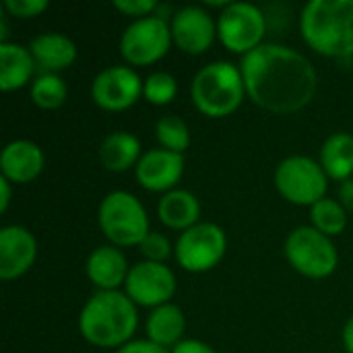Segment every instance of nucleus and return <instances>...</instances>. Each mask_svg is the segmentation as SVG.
I'll return each mask as SVG.
<instances>
[{"label": "nucleus", "mask_w": 353, "mask_h": 353, "mask_svg": "<svg viewBox=\"0 0 353 353\" xmlns=\"http://www.w3.org/2000/svg\"><path fill=\"white\" fill-rule=\"evenodd\" d=\"M141 246V252L151 261V263H161L163 259L170 256V242L165 236L157 234V232H149L145 236V240L139 244Z\"/></svg>", "instance_id": "28"}, {"label": "nucleus", "mask_w": 353, "mask_h": 353, "mask_svg": "<svg viewBox=\"0 0 353 353\" xmlns=\"http://www.w3.org/2000/svg\"><path fill=\"white\" fill-rule=\"evenodd\" d=\"M141 153L139 141L128 132H114L105 137L99 147V159L110 172H124L128 170Z\"/></svg>", "instance_id": "23"}, {"label": "nucleus", "mask_w": 353, "mask_h": 353, "mask_svg": "<svg viewBox=\"0 0 353 353\" xmlns=\"http://www.w3.org/2000/svg\"><path fill=\"white\" fill-rule=\"evenodd\" d=\"M35 238L19 225H8L0 232V277L14 279L23 275L35 261Z\"/></svg>", "instance_id": "14"}, {"label": "nucleus", "mask_w": 353, "mask_h": 353, "mask_svg": "<svg viewBox=\"0 0 353 353\" xmlns=\"http://www.w3.org/2000/svg\"><path fill=\"white\" fill-rule=\"evenodd\" d=\"M172 353H215L207 343L203 341H194V339H188V341H180L174 352Z\"/></svg>", "instance_id": "32"}, {"label": "nucleus", "mask_w": 353, "mask_h": 353, "mask_svg": "<svg viewBox=\"0 0 353 353\" xmlns=\"http://www.w3.org/2000/svg\"><path fill=\"white\" fill-rule=\"evenodd\" d=\"M174 41L188 54L205 52L215 37V23L211 14L199 6H186L176 12L172 21Z\"/></svg>", "instance_id": "13"}, {"label": "nucleus", "mask_w": 353, "mask_h": 353, "mask_svg": "<svg viewBox=\"0 0 353 353\" xmlns=\"http://www.w3.org/2000/svg\"><path fill=\"white\" fill-rule=\"evenodd\" d=\"M2 176L12 182H29L43 168V155L31 141H12L4 147L0 157Z\"/></svg>", "instance_id": "16"}, {"label": "nucleus", "mask_w": 353, "mask_h": 353, "mask_svg": "<svg viewBox=\"0 0 353 353\" xmlns=\"http://www.w3.org/2000/svg\"><path fill=\"white\" fill-rule=\"evenodd\" d=\"M31 97L39 108H46V110L58 108L66 99V85L58 74L48 72L33 83Z\"/></svg>", "instance_id": "26"}, {"label": "nucleus", "mask_w": 353, "mask_h": 353, "mask_svg": "<svg viewBox=\"0 0 353 353\" xmlns=\"http://www.w3.org/2000/svg\"><path fill=\"white\" fill-rule=\"evenodd\" d=\"M184 170V157L168 149H155L143 155L137 165L139 182L149 190H168L172 188Z\"/></svg>", "instance_id": "15"}, {"label": "nucleus", "mask_w": 353, "mask_h": 353, "mask_svg": "<svg viewBox=\"0 0 353 353\" xmlns=\"http://www.w3.org/2000/svg\"><path fill=\"white\" fill-rule=\"evenodd\" d=\"M304 39L321 54H353V0H312L302 12Z\"/></svg>", "instance_id": "3"}, {"label": "nucleus", "mask_w": 353, "mask_h": 353, "mask_svg": "<svg viewBox=\"0 0 353 353\" xmlns=\"http://www.w3.org/2000/svg\"><path fill=\"white\" fill-rule=\"evenodd\" d=\"M159 219L174 230H190L196 225L201 207L188 190H172L159 201Z\"/></svg>", "instance_id": "20"}, {"label": "nucleus", "mask_w": 353, "mask_h": 353, "mask_svg": "<svg viewBox=\"0 0 353 353\" xmlns=\"http://www.w3.org/2000/svg\"><path fill=\"white\" fill-rule=\"evenodd\" d=\"M174 273L161 263H139L128 271L126 294L132 302L143 306H163L174 296Z\"/></svg>", "instance_id": "11"}, {"label": "nucleus", "mask_w": 353, "mask_h": 353, "mask_svg": "<svg viewBox=\"0 0 353 353\" xmlns=\"http://www.w3.org/2000/svg\"><path fill=\"white\" fill-rule=\"evenodd\" d=\"M312 223L319 232H323L325 236H335L341 234L345 223H347V215L341 203L331 201V199H323L316 205H312Z\"/></svg>", "instance_id": "24"}, {"label": "nucleus", "mask_w": 353, "mask_h": 353, "mask_svg": "<svg viewBox=\"0 0 353 353\" xmlns=\"http://www.w3.org/2000/svg\"><path fill=\"white\" fill-rule=\"evenodd\" d=\"M170 37L172 29L161 17H143L126 27L120 50L132 64H151L168 52Z\"/></svg>", "instance_id": "10"}, {"label": "nucleus", "mask_w": 353, "mask_h": 353, "mask_svg": "<svg viewBox=\"0 0 353 353\" xmlns=\"http://www.w3.org/2000/svg\"><path fill=\"white\" fill-rule=\"evenodd\" d=\"M343 343H345L347 352L353 353V319L347 321V325L343 329Z\"/></svg>", "instance_id": "35"}, {"label": "nucleus", "mask_w": 353, "mask_h": 353, "mask_svg": "<svg viewBox=\"0 0 353 353\" xmlns=\"http://www.w3.org/2000/svg\"><path fill=\"white\" fill-rule=\"evenodd\" d=\"M87 275L95 285L103 288L105 292H114V288L126 283L128 277L126 259L122 256L120 250L112 246H99L97 250L91 252L87 261Z\"/></svg>", "instance_id": "17"}, {"label": "nucleus", "mask_w": 353, "mask_h": 353, "mask_svg": "<svg viewBox=\"0 0 353 353\" xmlns=\"http://www.w3.org/2000/svg\"><path fill=\"white\" fill-rule=\"evenodd\" d=\"M33 54L23 46L2 41L0 43V87L12 91L23 87L33 72Z\"/></svg>", "instance_id": "19"}, {"label": "nucleus", "mask_w": 353, "mask_h": 353, "mask_svg": "<svg viewBox=\"0 0 353 353\" xmlns=\"http://www.w3.org/2000/svg\"><path fill=\"white\" fill-rule=\"evenodd\" d=\"M99 225L118 246L141 244L149 234V221L143 205L128 192H110L99 205Z\"/></svg>", "instance_id": "5"}, {"label": "nucleus", "mask_w": 353, "mask_h": 353, "mask_svg": "<svg viewBox=\"0 0 353 353\" xmlns=\"http://www.w3.org/2000/svg\"><path fill=\"white\" fill-rule=\"evenodd\" d=\"M8 182L4 176L0 178V190H2V199H0V211H6L8 209V201H10V188H8Z\"/></svg>", "instance_id": "34"}, {"label": "nucleus", "mask_w": 353, "mask_h": 353, "mask_svg": "<svg viewBox=\"0 0 353 353\" xmlns=\"http://www.w3.org/2000/svg\"><path fill=\"white\" fill-rule=\"evenodd\" d=\"M79 327L89 343L116 347L132 337L137 329V310L128 296L120 292H99L83 308Z\"/></svg>", "instance_id": "2"}, {"label": "nucleus", "mask_w": 353, "mask_h": 353, "mask_svg": "<svg viewBox=\"0 0 353 353\" xmlns=\"http://www.w3.org/2000/svg\"><path fill=\"white\" fill-rule=\"evenodd\" d=\"M118 353H168V350L153 341H132V343H126L124 347H120Z\"/></svg>", "instance_id": "31"}, {"label": "nucleus", "mask_w": 353, "mask_h": 353, "mask_svg": "<svg viewBox=\"0 0 353 353\" xmlns=\"http://www.w3.org/2000/svg\"><path fill=\"white\" fill-rule=\"evenodd\" d=\"M339 199H341L343 209L353 211V180H343L341 182V186H339Z\"/></svg>", "instance_id": "33"}, {"label": "nucleus", "mask_w": 353, "mask_h": 353, "mask_svg": "<svg viewBox=\"0 0 353 353\" xmlns=\"http://www.w3.org/2000/svg\"><path fill=\"white\" fill-rule=\"evenodd\" d=\"M143 91L139 74L128 66H110L101 70L91 87L93 101L103 110H126Z\"/></svg>", "instance_id": "12"}, {"label": "nucleus", "mask_w": 353, "mask_h": 353, "mask_svg": "<svg viewBox=\"0 0 353 353\" xmlns=\"http://www.w3.org/2000/svg\"><path fill=\"white\" fill-rule=\"evenodd\" d=\"M248 95L261 108L277 114L302 110L316 93L314 66L296 50L263 43L242 60Z\"/></svg>", "instance_id": "1"}, {"label": "nucleus", "mask_w": 353, "mask_h": 353, "mask_svg": "<svg viewBox=\"0 0 353 353\" xmlns=\"http://www.w3.org/2000/svg\"><path fill=\"white\" fill-rule=\"evenodd\" d=\"M29 52L43 70H62L77 58L74 43L62 33H41L31 41Z\"/></svg>", "instance_id": "18"}, {"label": "nucleus", "mask_w": 353, "mask_h": 353, "mask_svg": "<svg viewBox=\"0 0 353 353\" xmlns=\"http://www.w3.org/2000/svg\"><path fill=\"white\" fill-rule=\"evenodd\" d=\"M219 37L234 52H252L265 35L263 12L248 2H232L219 14Z\"/></svg>", "instance_id": "9"}, {"label": "nucleus", "mask_w": 353, "mask_h": 353, "mask_svg": "<svg viewBox=\"0 0 353 353\" xmlns=\"http://www.w3.org/2000/svg\"><path fill=\"white\" fill-rule=\"evenodd\" d=\"M225 252V234L219 225L196 223L186 230L176 244V259L186 271H209Z\"/></svg>", "instance_id": "8"}, {"label": "nucleus", "mask_w": 353, "mask_h": 353, "mask_svg": "<svg viewBox=\"0 0 353 353\" xmlns=\"http://www.w3.org/2000/svg\"><path fill=\"white\" fill-rule=\"evenodd\" d=\"M116 8H120L122 12L126 14H132V17H143L147 12H151L157 4L153 0H116L114 2Z\"/></svg>", "instance_id": "30"}, {"label": "nucleus", "mask_w": 353, "mask_h": 353, "mask_svg": "<svg viewBox=\"0 0 353 353\" xmlns=\"http://www.w3.org/2000/svg\"><path fill=\"white\" fill-rule=\"evenodd\" d=\"M186 321L184 314L178 306L174 304H163L153 310V314L147 321V335L149 341L168 347V345H178L180 337L184 333Z\"/></svg>", "instance_id": "21"}, {"label": "nucleus", "mask_w": 353, "mask_h": 353, "mask_svg": "<svg viewBox=\"0 0 353 353\" xmlns=\"http://www.w3.org/2000/svg\"><path fill=\"white\" fill-rule=\"evenodd\" d=\"M288 261L306 277L323 279L337 267V252L331 240L314 228H298L285 242Z\"/></svg>", "instance_id": "6"}, {"label": "nucleus", "mask_w": 353, "mask_h": 353, "mask_svg": "<svg viewBox=\"0 0 353 353\" xmlns=\"http://www.w3.org/2000/svg\"><path fill=\"white\" fill-rule=\"evenodd\" d=\"M244 77L230 62L207 64L192 81L194 105L207 116H228L232 114L244 97Z\"/></svg>", "instance_id": "4"}, {"label": "nucleus", "mask_w": 353, "mask_h": 353, "mask_svg": "<svg viewBox=\"0 0 353 353\" xmlns=\"http://www.w3.org/2000/svg\"><path fill=\"white\" fill-rule=\"evenodd\" d=\"M277 190L296 205H316L327 192L325 170L308 157H290L275 172Z\"/></svg>", "instance_id": "7"}, {"label": "nucleus", "mask_w": 353, "mask_h": 353, "mask_svg": "<svg viewBox=\"0 0 353 353\" xmlns=\"http://www.w3.org/2000/svg\"><path fill=\"white\" fill-rule=\"evenodd\" d=\"M4 8L14 17L29 19V17H37L39 12H43L48 8V2L46 0H6Z\"/></svg>", "instance_id": "29"}, {"label": "nucleus", "mask_w": 353, "mask_h": 353, "mask_svg": "<svg viewBox=\"0 0 353 353\" xmlns=\"http://www.w3.org/2000/svg\"><path fill=\"white\" fill-rule=\"evenodd\" d=\"M157 139H159V143H161L163 149L174 151V153H180V155L190 145L188 126L178 116H163L157 122Z\"/></svg>", "instance_id": "25"}, {"label": "nucleus", "mask_w": 353, "mask_h": 353, "mask_svg": "<svg viewBox=\"0 0 353 353\" xmlns=\"http://www.w3.org/2000/svg\"><path fill=\"white\" fill-rule=\"evenodd\" d=\"M323 170L335 180H350L353 174V137L337 132L327 139L323 147Z\"/></svg>", "instance_id": "22"}, {"label": "nucleus", "mask_w": 353, "mask_h": 353, "mask_svg": "<svg viewBox=\"0 0 353 353\" xmlns=\"http://www.w3.org/2000/svg\"><path fill=\"white\" fill-rule=\"evenodd\" d=\"M176 91H178L176 79L168 72H153V74H149V79L143 85L145 97L155 105L170 103L176 97Z\"/></svg>", "instance_id": "27"}]
</instances>
